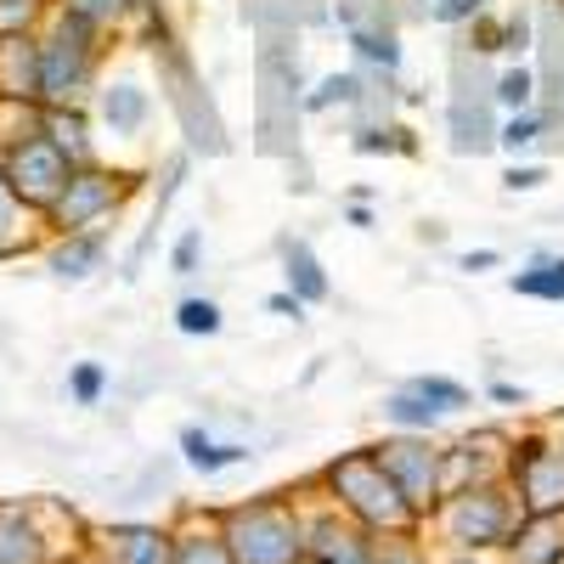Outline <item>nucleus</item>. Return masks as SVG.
<instances>
[{
    "label": "nucleus",
    "mask_w": 564,
    "mask_h": 564,
    "mask_svg": "<svg viewBox=\"0 0 564 564\" xmlns=\"http://www.w3.org/2000/svg\"><path fill=\"white\" fill-rule=\"evenodd\" d=\"M108 34L63 7L40 29V108H85L102 85Z\"/></svg>",
    "instance_id": "obj_1"
},
{
    "label": "nucleus",
    "mask_w": 564,
    "mask_h": 564,
    "mask_svg": "<svg viewBox=\"0 0 564 564\" xmlns=\"http://www.w3.org/2000/svg\"><path fill=\"white\" fill-rule=\"evenodd\" d=\"M322 486H327V497L339 502V513H350L356 525H367L372 536H395V531H412L423 513L401 497V486L384 475V463H379V452H345V457H334L322 468Z\"/></svg>",
    "instance_id": "obj_2"
},
{
    "label": "nucleus",
    "mask_w": 564,
    "mask_h": 564,
    "mask_svg": "<svg viewBox=\"0 0 564 564\" xmlns=\"http://www.w3.org/2000/svg\"><path fill=\"white\" fill-rule=\"evenodd\" d=\"M435 525L457 553H497L508 547L513 525H520V502H513L502 480H480V486L446 491L435 508Z\"/></svg>",
    "instance_id": "obj_3"
},
{
    "label": "nucleus",
    "mask_w": 564,
    "mask_h": 564,
    "mask_svg": "<svg viewBox=\"0 0 564 564\" xmlns=\"http://www.w3.org/2000/svg\"><path fill=\"white\" fill-rule=\"evenodd\" d=\"M238 564H305V520L282 497H254L220 520Z\"/></svg>",
    "instance_id": "obj_4"
},
{
    "label": "nucleus",
    "mask_w": 564,
    "mask_h": 564,
    "mask_svg": "<svg viewBox=\"0 0 564 564\" xmlns=\"http://www.w3.org/2000/svg\"><path fill=\"white\" fill-rule=\"evenodd\" d=\"M135 193V175L130 170H113V164H74L68 186L52 198V209L40 215V226L52 238H68V231H102Z\"/></svg>",
    "instance_id": "obj_5"
},
{
    "label": "nucleus",
    "mask_w": 564,
    "mask_h": 564,
    "mask_svg": "<svg viewBox=\"0 0 564 564\" xmlns=\"http://www.w3.org/2000/svg\"><path fill=\"white\" fill-rule=\"evenodd\" d=\"M0 175H7V186L18 193V204H23V209L45 215V209H52V198L68 186L74 159H68V153H63L45 130H34V135H12V141H0Z\"/></svg>",
    "instance_id": "obj_6"
},
{
    "label": "nucleus",
    "mask_w": 564,
    "mask_h": 564,
    "mask_svg": "<svg viewBox=\"0 0 564 564\" xmlns=\"http://www.w3.org/2000/svg\"><path fill=\"white\" fill-rule=\"evenodd\" d=\"M508 491L520 513H564V446L525 435L508 446Z\"/></svg>",
    "instance_id": "obj_7"
},
{
    "label": "nucleus",
    "mask_w": 564,
    "mask_h": 564,
    "mask_svg": "<svg viewBox=\"0 0 564 564\" xmlns=\"http://www.w3.org/2000/svg\"><path fill=\"white\" fill-rule=\"evenodd\" d=\"M384 463V475L401 486V497L417 508V513H435L441 497H446V452L430 441V435H390L372 446Z\"/></svg>",
    "instance_id": "obj_8"
},
{
    "label": "nucleus",
    "mask_w": 564,
    "mask_h": 564,
    "mask_svg": "<svg viewBox=\"0 0 564 564\" xmlns=\"http://www.w3.org/2000/svg\"><path fill=\"white\" fill-rule=\"evenodd\" d=\"M379 553V536L367 525H356L350 513H316L305 520V564H372Z\"/></svg>",
    "instance_id": "obj_9"
},
{
    "label": "nucleus",
    "mask_w": 564,
    "mask_h": 564,
    "mask_svg": "<svg viewBox=\"0 0 564 564\" xmlns=\"http://www.w3.org/2000/svg\"><path fill=\"white\" fill-rule=\"evenodd\" d=\"M90 108H97V124L119 141H135L141 130L153 124V90L130 79V74H108L97 85V97H90Z\"/></svg>",
    "instance_id": "obj_10"
},
{
    "label": "nucleus",
    "mask_w": 564,
    "mask_h": 564,
    "mask_svg": "<svg viewBox=\"0 0 564 564\" xmlns=\"http://www.w3.org/2000/svg\"><path fill=\"white\" fill-rule=\"evenodd\" d=\"M491 85H475L468 90L463 79H457V90H452V153H463V159H480V153H491L497 148V119H491Z\"/></svg>",
    "instance_id": "obj_11"
},
{
    "label": "nucleus",
    "mask_w": 564,
    "mask_h": 564,
    "mask_svg": "<svg viewBox=\"0 0 564 564\" xmlns=\"http://www.w3.org/2000/svg\"><path fill=\"white\" fill-rule=\"evenodd\" d=\"M0 108H40V34L0 40Z\"/></svg>",
    "instance_id": "obj_12"
},
{
    "label": "nucleus",
    "mask_w": 564,
    "mask_h": 564,
    "mask_svg": "<svg viewBox=\"0 0 564 564\" xmlns=\"http://www.w3.org/2000/svg\"><path fill=\"white\" fill-rule=\"evenodd\" d=\"M508 564H564V513H520L508 536Z\"/></svg>",
    "instance_id": "obj_13"
},
{
    "label": "nucleus",
    "mask_w": 564,
    "mask_h": 564,
    "mask_svg": "<svg viewBox=\"0 0 564 564\" xmlns=\"http://www.w3.org/2000/svg\"><path fill=\"white\" fill-rule=\"evenodd\" d=\"M102 265H108V226L102 231H68V238H52V249H45V271L63 282H85Z\"/></svg>",
    "instance_id": "obj_14"
},
{
    "label": "nucleus",
    "mask_w": 564,
    "mask_h": 564,
    "mask_svg": "<svg viewBox=\"0 0 564 564\" xmlns=\"http://www.w3.org/2000/svg\"><path fill=\"white\" fill-rule=\"evenodd\" d=\"M282 289L305 305H327L334 282H327V265L316 260V249L305 238H282Z\"/></svg>",
    "instance_id": "obj_15"
},
{
    "label": "nucleus",
    "mask_w": 564,
    "mask_h": 564,
    "mask_svg": "<svg viewBox=\"0 0 564 564\" xmlns=\"http://www.w3.org/2000/svg\"><path fill=\"white\" fill-rule=\"evenodd\" d=\"M108 558L113 564H175V536L159 525H113Z\"/></svg>",
    "instance_id": "obj_16"
},
{
    "label": "nucleus",
    "mask_w": 564,
    "mask_h": 564,
    "mask_svg": "<svg viewBox=\"0 0 564 564\" xmlns=\"http://www.w3.org/2000/svg\"><path fill=\"white\" fill-rule=\"evenodd\" d=\"M0 564H45V536L23 508H0Z\"/></svg>",
    "instance_id": "obj_17"
},
{
    "label": "nucleus",
    "mask_w": 564,
    "mask_h": 564,
    "mask_svg": "<svg viewBox=\"0 0 564 564\" xmlns=\"http://www.w3.org/2000/svg\"><path fill=\"white\" fill-rule=\"evenodd\" d=\"M40 130L52 135L74 164H97V148H90V113L85 108H45Z\"/></svg>",
    "instance_id": "obj_18"
},
{
    "label": "nucleus",
    "mask_w": 564,
    "mask_h": 564,
    "mask_svg": "<svg viewBox=\"0 0 564 564\" xmlns=\"http://www.w3.org/2000/svg\"><path fill=\"white\" fill-rule=\"evenodd\" d=\"M345 29H350V45L367 68H379L384 79L401 74V34L395 29H384V23H345Z\"/></svg>",
    "instance_id": "obj_19"
},
{
    "label": "nucleus",
    "mask_w": 564,
    "mask_h": 564,
    "mask_svg": "<svg viewBox=\"0 0 564 564\" xmlns=\"http://www.w3.org/2000/svg\"><path fill=\"white\" fill-rule=\"evenodd\" d=\"M367 102V79L356 74V68H345V74H322L316 79V90H305V97H300V108L305 113H334V108H361Z\"/></svg>",
    "instance_id": "obj_20"
},
{
    "label": "nucleus",
    "mask_w": 564,
    "mask_h": 564,
    "mask_svg": "<svg viewBox=\"0 0 564 564\" xmlns=\"http://www.w3.org/2000/svg\"><path fill=\"white\" fill-rule=\"evenodd\" d=\"M34 209L18 204V193L7 186V175H0V260H18L34 249Z\"/></svg>",
    "instance_id": "obj_21"
},
{
    "label": "nucleus",
    "mask_w": 564,
    "mask_h": 564,
    "mask_svg": "<svg viewBox=\"0 0 564 564\" xmlns=\"http://www.w3.org/2000/svg\"><path fill=\"white\" fill-rule=\"evenodd\" d=\"M508 289H513V294H525V300L564 305V254H536L525 271H513V276H508Z\"/></svg>",
    "instance_id": "obj_22"
},
{
    "label": "nucleus",
    "mask_w": 564,
    "mask_h": 564,
    "mask_svg": "<svg viewBox=\"0 0 564 564\" xmlns=\"http://www.w3.org/2000/svg\"><path fill=\"white\" fill-rule=\"evenodd\" d=\"M181 452H186V463L198 468V475H220V468H231V463H243L249 457V446H231V441H215L209 430H181Z\"/></svg>",
    "instance_id": "obj_23"
},
{
    "label": "nucleus",
    "mask_w": 564,
    "mask_h": 564,
    "mask_svg": "<svg viewBox=\"0 0 564 564\" xmlns=\"http://www.w3.org/2000/svg\"><path fill=\"white\" fill-rule=\"evenodd\" d=\"M491 102H497L502 113H525V108H536V102H542L536 68H531V63H508V68L491 79Z\"/></svg>",
    "instance_id": "obj_24"
},
{
    "label": "nucleus",
    "mask_w": 564,
    "mask_h": 564,
    "mask_svg": "<svg viewBox=\"0 0 564 564\" xmlns=\"http://www.w3.org/2000/svg\"><path fill=\"white\" fill-rule=\"evenodd\" d=\"M441 417H446V412H435L430 401H417L406 384H401L395 395H384V423H395L401 435H435Z\"/></svg>",
    "instance_id": "obj_25"
},
{
    "label": "nucleus",
    "mask_w": 564,
    "mask_h": 564,
    "mask_svg": "<svg viewBox=\"0 0 564 564\" xmlns=\"http://www.w3.org/2000/svg\"><path fill=\"white\" fill-rule=\"evenodd\" d=\"M57 7L85 18V23H97L102 34H113V29H124V23H135L141 12H148V0H57Z\"/></svg>",
    "instance_id": "obj_26"
},
{
    "label": "nucleus",
    "mask_w": 564,
    "mask_h": 564,
    "mask_svg": "<svg viewBox=\"0 0 564 564\" xmlns=\"http://www.w3.org/2000/svg\"><path fill=\"white\" fill-rule=\"evenodd\" d=\"M542 135H547V113H542V108H525V113H502V124H497V148L520 159V153H531V148H536Z\"/></svg>",
    "instance_id": "obj_27"
},
{
    "label": "nucleus",
    "mask_w": 564,
    "mask_h": 564,
    "mask_svg": "<svg viewBox=\"0 0 564 564\" xmlns=\"http://www.w3.org/2000/svg\"><path fill=\"white\" fill-rule=\"evenodd\" d=\"M406 390L417 401H430L435 412H463V406H475V395H468V384L446 379V372H417V379H406Z\"/></svg>",
    "instance_id": "obj_28"
},
{
    "label": "nucleus",
    "mask_w": 564,
    "mask_h": 564,
    "mask_svg": "<svg viewBox=\"0 0 564 564\" xmlns=\"http://www.w3.org/2000/svg\"><path fill=\"white\" fill-rule=\"evenodd\" d=\"M175 327L186 339H215L220 327H226V316H220V305L215 300H204V294H186L181 305H175Z\"/></svg>",
    "instance_id": "obj_29"
},
{
    "label": "nucleus",
    "mask_w": 564,
    "mask_h": 564,
    "mask_svg": "<svg viewBox=\"0 0 564 564\" xmlns=\"http://www.w3.org/2000/svg\"><path fill=\"white\" fill-rule=\"evenodd\" d=\"M57 0H0V40L12 34H40Z\"/></svg>",
    "instance_id": "obj_30"
},
{
    "label": "nucleus",
    "mask_w": 564,
    "mask_h": 564,
    "mask_svg": "<svg viewBox=\"0 0 564 564\" xmlns=\"http://www.w3.org/2000/svg\"><path fill=\"white\" fill-rule=\"evenodd\" d=\"M350 148H356L361 159H379V153H412V130H401V124H356Z\"/></svg>",
    "instance_id": "obj_31"
},
{
    "label": "nucleus",
    "mask_w": 564,
    "mask_h": 564,
    "mask_svg": "<svg viewBox=\"0 0 564 564\" xmlns=\"http://www.w3.org/2000/svg\"><path fill=\"white\" fill-rule=\"evenodd\" d=\"M175 564H238V558H231L220 531H186L175 536Z\"/></svg>",
    "instance_id": "obj_32"
},
{
    "label": "nucleus",
    "mask_w": 564,
    "mask_h": 564,
    "mask_svg": "<svg viewBox=\"0 0 564 564\" xmlns=\"http://www.w3.org/2000/svg\"><path fill=\"white\" fill-rule=\"evenodd\" d=\"M102 390H108L102 361H74V367H68V395H74L79 406H97V401H102Z\"/></svg>",
    "instance_id": "obj_33"
},
{
    "label": "nucleus",
    "mask_w": 564,
    "mask_h": 564,
    "mask_svg": "<svg viewBox=\"0 0 564 564\" xmlns=\"http://www.w3.org/2000/svg\"><path fill=\"white\" fill-rule=\"evenodd\" d=\"M463 29H468V57H497L502 52V18L497 12H475Z\"/></svg>",
    "instance_id": "obj_34"
},
{
    "label": "nucleus",
    "mask_w": 564,
    "mask_h": 564,
    "mask_svg": "<svg viewBox=\"0 0 564 564\" xmlns=\"http://www.w3.org/2000/svg\"><path fill=\"white\" fill-rule=\"evenodd\" d=\"M372 564H430V553L417 547L412 531H395V536H379V553H372Z\"/></svg>",
    "instance_id": "obj_35"
},
{
    "label": "nucleus",
    "mask_w": 564,
    "mask_h": 564,
    "mask_svg": "<svg viewBox=\"0 0 564 564\" xmlns=\"http://www.w3.org/2000/svg\"><path fill=\"white\" fill-rule=\"evenodd\" d=\"M531 45H536V18L531 12H508L502 18V52L508 57H525Z\"/></svg>",
    "instance_id": "obj_36"
},
{
    "label": "nucleus",
    "mask_w": 564,
    "mask_h": 564,
    "mask_svg": "<svg viewBox=\"0 0 564 564\" xmlns=\"http://www.w3.org/2000/svg\"><path fill=\"white\" fill-rule=\"evenodd\" d=\"M198 254H204V231L186 226L181 238H175V249H170V271H175V276H193V271H198Z\"/></svg>",
    "instance_id": "obj_37"
},
{
    "label": "nucleus",
    "mask_w": 564,
    "mask_h": 564,
    "mask_svg": "<svg viewBox=\"0 0 564 564\" xmlns=\"http://www.w3.org/2000/svg\"><path fill=\"white\" fill-rule=\"evenodd\" d=\"M542 181H547V164H520V159H513V164L502 170V186H508V193H536Z\"/></svg>",
    "instance_id": "obj_38"
},
{
    "label": "nucleus",
    "mask_w": 564,
    "mask_h": 564,
    "mask_svg": "<svg viewBox=\"0 0 564 564\" xmlns=\"http://www.w3.org/2000/svg\"><path fill=\"white\" fill-rule=\"evenodd\" d=\"M497 265H502L497 249H468V254H457V271H475V276H480V271H497Z\"/></svg>",
    "instance_id": "obj_39"
},
{
    "label": "nucleus",
    "mask_w": 564,
    "mask_h": 564,
    "mask_svg": "<svg viewBox=\"0 0 564 564\" xmlns=\"http://www.w3.org/2000/svg\"><path fill=\"white\" fill-rule=\"evenodd\" d=\"M265 311H271V316H289V322H300V316H305V300H294L289 289H276V294L265 300Z\"/></svg>",
    "instance_id": "obj_40"
},
{
    "label": "nucleus",
    "mask_w": 564,
    "mask_h": 564,
    "mask_svg": "<svg viewBox=\"0 0 564 564\" xmlns=\"http://www.w3.org/2000/svg\"><path fill=\"white\" fill-rule=\"evenodd\" d=\"M491 401L513 406V401H525V390H520V384H491Z\"/></svg>",
    "instance_id": "obj_41"
},
{
    "label": "nucleus",
    "mask_w": 564,
    "mask_h": 564,
    "mask_svg": "<svg viewBox=\"0 0 564 564\" xmlns=\"http://www.w3.org/2000/svg\"><path fill=\"white\" fill-rule=\"evenodd\" d=\"M345 220H350V226H361V231H367V226H372V209H367V204H350V209H345Z\"/></svg>",
    "instance_id": "obj_42"
},
{
    "label": "nucleus",
    "mask_w": 564,
    "mask_h": 564,
    "mask_svg": "<svg viewBox=\"0 0 564 564\" xmlns=\"http://www.w3.org/2000/svg\"><path fill=\"white\" fill-rule=\"evenodd\" d=\"M452 564H486V553H457Z\"/></svg>",
    "instance_id": "obj_43"
},
{
    "label": "nucleus",
    "mask_w": 564,
    "mask_h": 564,
    "mask_svg": "<svg viewBox=\"0 0 564 564\" xmlns=\"http://www.w3.org/2000/svg\"><path fill=\"white\" fill-rule=\"evenodd\" d=\"M430 7H435V0H430Z\"/></svg>",
    "instance_id": "obj_44"
}]
</instances>
